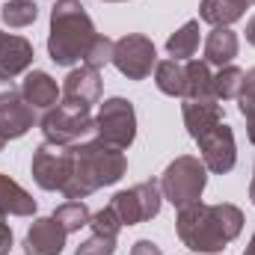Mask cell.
<instances>
[{
	"label": "cell",
	"mask_w": 255,
	"mask_h": 255,
	"mask_svg": "<svg viewBox=\"0 0 255 255\" xmlns=\"http://www.w3.org/2000/svg\"><path fill=\"white\" fill-rule=\"evenodd\" d=\"M175 232L193 253H223L244 232V211L232 202H193L187 208H178Z\"/></svg>",
	"instance_id": "1"
},
{
	"label": "cell",
	"mask_w": 255,
	"mask_h": 255,
	"mask_svg": "<svg viewBox=\"0 0 255 255\" xmlns=\"http://www.w3.org/2000/svg\"><path fill=\"white\" fill-rule=\"evenodd\" d=\"M74 148V172L68 178V184L63 187L65 199H86L101 187H110L116 181H122L128 172V157L122 148L107 145L104 139L92 136L83 139Z\"/></svg>",
	"instance_id": "2"
},
{
	"label": "cell",
	"mask_w": 255,
	"mask_h": 255,
	"mask_svg": "<svg viewBox=\"0 0 255 255\" xmlns=\"http://www.w3.org/2000/svg\"><path fill=\"white\" fill-rule=\"evenodd\" d=\"M98 39L95 24L80 0H57L51 9V33H48V57L57 65L83 63L92 42Z\"/></svg>",
	"instance_id": "3"
},
{
	"label": "cell",
	"mask_w": 255,
	"mask_h": 255,
	"mask_svg": "<svg viewBox=\"0 0 255 255\" xmlns=\"http://www.w3.org/2000/svg\"><path fill=\"white\" fill-rule=\"evenodd\" d=\"M205 184H208V166L202 163V157H193V154L175 157L160 175V193L175 208H187L199 202Z\"/></svg>",
	"instance_id": "4"
},
{
	"label": "cell",
	"mask_w": 255,
	"mask_h": 255,
	"mask_svg": "<svg viewBox=\"0 0 255 255\" xmlns=\"http://www.w3.org/2000/svg\"><path fill=\"white\" fill-rule=\"evenodd\" d=\"M33 181L42 190H60L68 184L71 172H74V148L71 145H57V142H42L33 151V163H30Z\"/></svg>",
	"instance_id": "5"
},
{
	"label": "cell",
	"mask_w": 255,
	"mask_h": 255,
	"mask_svg": "<svg viewBox=\"0 0 255 255\" xmlns=\"http://www.w3.org/2000/svg\"><path fill=\"white\" fill-rule=\"evenodd\" d=\"M95 136L125 151L136 139V110L128 98H107L95 116Z\"/></svg>",
	"instance_id": "6"
},
{
	"label": "cell",
	"mask_w": 255,
	"mask_h": 255,
	"mask_svg": "<svg viewBox=\"0 0 255 255\" xmlns=\"http://www.w3.org/2000/svg\"><path fill=\"white\" fill-rule=\"evenodd\" d=\"M39 128H42L45 139L57 142V145H77V142L95 136V119L89 113L68 110L63 104L45 110V116L39 119Z\"/></svg>",
	"instance_id": "7"
},
{
	"label": "cell",
	"mask_w": 255,
	"mask_h": 255,
	"mask_svg": "<svg viewBox=\"0 0 255 255\" xmlns=\"http://www.w3.org/2000/svg\"><path fill=\"white\" fill-rule=\"evenodd\" d=\"M113 65L119 68V74H125L128 80H145L151 74V68L157 65L154 42L148 36H142V33H128L122 39H116Z\"/></svg>",
	"instance_id": "8"
},
{
	"label": "cell",
	"mask_w": 255,
	"mask_h": 255,
	"mask_svg": "<svg viewBox=\"0 0 255 255\" xmlns=\"http://www.w3.org/2000/svg\"><path fill=\"white\" fill-rule=\"evenodd\" d=\"M160 202H163L160 181H139L130 190L116 193L110 205L116 208L122 226H139V223H145V220L160 214Z\"/></svg>",
	"instance_id": "9"
},
{
	"label": "cell",
	"mask_w": 255,
	"mask_h": 255,
	"mask_svg": "<svg viewBox=\"0 0 255 255\" xmlns=\"http://www.w3.org/2000/svg\"><path fill=\"white\" fill-rule=\"evenodd\" d=\"M196 142H199L202 163L208 166V172L226 175V172L235 169V163H238V145H235V130L226 122H220L217 128L205 130Z\"/></svg>",
	"instance_id": "10"
},
{
	"label": "cell",
	"mask_w": 255,
	"mask_h": 255,
	"mask_svg": "<svg viewBox=\"0 0 255 255\" xmlns=\"http://www.w3.org/2000/svg\"><path fill=\"white\" fill-rule=\"evenodd\" d=\"M98 98H101V71L89 65L71 68L63 83V107L89 113L92 104H98Z\"/></svg>",
	"instance_id": "11"
},
{
	"label": "cell",
	"mask_w": 255,
	"mask_h": 255,
	"mask_svg": "<svg viewBox=\"0 0 255 255\" xmlns=\"http://www.w3.org/2000/svg\"><path fill=\"white\" fill-rule=\"evenodd\" d=\"M65 232L54 217H39L24 235V253L27 255H60L65 250Z\"/></svg>",
	"instance_id": "12"
},
{
	"label": "cell",
	"mask_w": 255,
	"mask_h": 255,
	"mask_svg": "<svg viewBox=\"0 0 255 255\" xmlns=\"http://www.w3.org/2000/svg\"><path fill=\"white\" fill-rule=\"evenodd\" d=\"M33 65V45L24 36L0 33V80H12Z\"/></svg>",
	"instance_id": "13"
},
{
	"label": "cell",
	"mask_w": 255,
	"mask_h": 255,
	"mask_svg": "<svg viewBox=\"0 0 255 255\" xmlns=\"http://www.w3.org/2000/svg\"><path fill=\"white\" fill-rule=\"evenodd\" d=\"M181 116H184V125L187 133L193 139H199L205 130L217 128L223 122V107L217 98H181Z\"/></svg>",
	"instance_id": "14"
},
{
	"label": "cell",
	"mask_w": 255,
	"mask_h": 255,
	"mask_svg": "<svg viewBox=\"0 0 255 255\" xmlns=\"http://www.w3.org/2000/svg\"><path fill=\"white\" fill-rule=\"evenodd\" d=\"M21 95L33 110H51L63 98V89L57 86V80L48 71H30L21 83Z\"/></svg>",
	"instance_id": "15"
},
{
	"label": "cell",
	"mask_w": 255,
	"mask_h": 255,
	"mask_svg": "<svg viewBox=\"0 0 255 255\" xmlns=\"http://www.w3.org/2000/svg\"><path fill=\"white\" fill-rule=\"evenodd\" d=\"M33 125H36V110L24 101V95L0 104V133L6 136V142L24 136Z\"/></svg>",
	"instance_id": "16"
},
{
	"label": "cell",
	"mask_w": 255,
	"mask_h": 255,
	"mask_svg": "<svg viewBox=\"0 0 255 255\" xmlns=\"http://www.w3.org/2000/svg\"><path fill=\"white\" fill-rule=\"evenodd\" d=\"M241 51V39L232 27H214L205 39V63L208 65H232Z\"/></svg>",
	"instance_id": "17"
},
{
	"label": "cell",
	"mask_w": 255,
	"mask_h": 255,
	"mask_svg": "<svg viewBox=\"0 0 255 255\" xmlns=\"http://www.w3.org/2000/svg\"><path fill=\"white\" fill-rule=\"evenodd\" d=\"M0 214L3 217H33L36 214V199L3 172H0Z\"/></svg>",
	"instance_id": "18"
},
{
	"label": "cell",
	"mask_w": 255,
	"mask_h": 255,
	"mask_svg": "<svg viewBox=\"0 0 255 255\" xmlns=\"http://www.w3.org/2000/svg\"><path fill=\"white\" fill-rule=\"evenodd\" d=\"M250 9V0H202L199 18L211 27H229L241 21Z\"/></svg>",
	"instance_id": "19"
},
{
	"label": "cell",
	"mask_w": 255,
	"mask_h": 255,
	"mask_svg": "<svg viewBox=\"0 0 255 255\" xmlns=\"http://www.w3.org/2000/svg\"><path fill=\"white\" fill-rule=\"evenodd\" d=\"M184 98H214V74L202 60H184Z\"/></svg>",
	"instance_id": "20"
},
{
	"label": "cell",
	"mask_w": 255,
	"mask_h": 255,
	"mask_svg": "<svg viewBox=\"0 0 255 255\" xmlns=\"http://www.w3.org/2000/svg\"><path fill=\"white\" fill-rule=\"evenodd\" d=\"M154 83L163 95H172V98H184V63L181 60H163V63L154 65Z\"/></svg>",
	"instance_id": "21"
},
{
	"label": "cell",
	"mask_w": 255,
	"mask_h": 255,
	"mask_svg": "<svg viewBox=\"0 0 255 255\" xmlns=\"http://www.w3.org/2000/svg\"><path fill=\"white\" fill-rule=\"evenodd\" d=\"M199 48V21H187L181 30H175L169 39H166V51L172 60H190Z\"/></svg>",
	"instance_id": "22"
},
{
	"label": "cell",
	"mask_w": 255,
	"mask_h": 255,
	"mask_svg": "<svg viewBox=\"0 0 255 255\" xmlns=\"http://www.w3.org/2000/svg\"><path fill=\"white\" fill-rule=\"evenodd\" d=\"M241 86H244V68H238V65H223L214 74V98L217 101L238 98L241 95Z\"/></svg>",
	"instance_id": "23"
},
{
	"label": "cell",
	"mask_w": 255,
	"mask_h": 255,
	"mask_svg": "<svg viewBox=\"0 0 255 255\" xmlns=\"http://www.w3.org/2000/svg\"><path fill=\"white\" fill-rule=\"evenodd\" d=\"M89 208L80 202V199H68V202H63L57 211H54V220L63 226L65 232L71 235V232H80L83 226H89Z\"/></svg>",
	"instance_id": "24"
},
{
	"label": "cell",
	"mask_w": 255,
	"mask_h": 255,
	"mask_svg": "<svg viewBox=\"0 0 255 255\" xmlns=\"http://www.w3.org/2000/svg\"><path fill=\"white\" fill-rule=\"evenodd\" d=\"M238 107L247 119V136H250V142H255V68L244 71V86H241V95H238Z\"/></svg>",
	"instance_id": "25"
},
{
	"label": "cell",
	"mask_w": 255,
	"mask_h": 255,
	"mask_svg": "<svg viewBox=\"0 0 255 255\" xmlns=\"http://www.w3.org/2000/svg\"><path fill=\"white\" fill-rule=\"evenodd\" d=\"M0 15L6 21V27H30L39 18V6L33 0H9Z\"/></svg>",
	"instance_id": "26"
},
{
	"label": "cell",
	"mask_w": 255,
	"mask_h": 255,
	"mask_svg": "<svg viewBox=\"0 0 255 255\" xmlns=\"http://www.w3.org/2000/svg\"><path fill=\"white\" fill-rule=\"evenodd\" d=\"M89 229H92V235H101V238H119L122 220H119L116 208L107 205V208H101V211H95V214L89 217Z\"/></svg>",
	"instance_id": "27"
},
{
	"label": "cell",
	"mask_w": 255,
	"mask_h": 255,
	"mask_svg": "<svg viewBox=\"0 0 255 255\" xmlns=\"http://www.w3.org/2000/svg\"><path fill=\"white\" fill-rule=\"evenodd\" d=\"M113 39H107V36H101L98 33V39L92 42V48H89V54H86V60H83V65H89V68H104V65L113 63Z\"/></svg>",
	"instance_id": "28"
},
{
	"label": "cell",
	"mask_w": 255,
	"mask_h": 255,
	"mask_svg": "<svg viewBox=\"0 0 255 255\" xmlns=\"http://www.w3.org/2000/svg\"><path fill=\"white\" fill-rule=\"evenodd\" d=\"M116 253V238H101V235H92V238H86L74 255H113Z\"/></svg>",
	"instance_id": "29"
},
{
	"label": "cell",
	"mask_w": 255,
	"mask_h": 255,
	"mask_svg": "<svg viewBox=\"0 0 255 255\" xmlns=\"http://www.w3.org/2000/svg\"><path fill=\"white\" fill-rule=\"evenodd\" d=\"M9 250H12V229H9L6 217L0 214V255H9Z\"/></svg>",
	"instance_id": "30"
},
{
	"label": "cell",
	"mask_w": 255,
	"mask_h": 255,
	"mask_svg": "<svg viewBox=\"0 0 255 255\" xmlns=\"http://www.w3.org/2000/svg\"><path fill=\"white\" fill-rule=\"evenodd\" d=\"M130 255H163V250L157 244H151V241H136L130 247Z\"/></svg>",
	"instance_id": "31"
},
{
	"label": "cell",
	"mask_w": 255,
	"mask_h": 255,
	"mask_svg": "<svg viewBox=\"0 0 255 255\" xmlns=\"http://www.w3.org/2000/svg\"><path fill=\"white\" fill-rule=\"evenodd\" d=\"M247 42H250V45H255V15L247 21Z\"/></svg>",
	"instance_id": "32"
},
{
	"label": "cell",
	"mask_w": 255,
	"mask_h": 255,
	"mask_svg": "<svg viewBox=\"0 0 255 255\" xmlns=\"http://www.w3.org/2000/svg\"><path fill=\"white\" fill-rule=\"evenodd\" d=\"M244 255H255V232H253V238H250V247H247V253Z\"/></svg>",
	"instance_id": "33"
},
{
	"label": "cell",
	"mask_w": 255,
	"mask_h": 255,
	"mask_svg": "<svg viewBox=\"0 0 255 255\" xmlns=\"http://www.w3.org/2000/svg\"><path fill=\"white\" fill-rule=\"evenodd\" d=\"M3 145H6V136H3V133H0V151H3Z\"/></svg>",
	"instance_id": "34"
},
{
	"label": "cell",
	"mask_w": 255,
	"mask_h": 255,
	"mask_svg": "<svg viewBox=\"0 0 255 255\" xmlns=\"http://www.w3.org/2000/svg\"><path fill=\"white\" fill-rule=\"evenodd\" d=\"M193 255H220V253H193Z\"/></svg>",
	"instance_id": "35"
},
{
	"label": "cell",
	"mask_w": 255,
	"mask_h": 255,
	"mask_svg": "<svg viewBox=\"0 0 255 255\" xmlns=\"http://www.w3.org/2000/svg\"><path fill=\"white\" fill-rule=\"evenodd\" d=\"M107 3H122V0H107Z\"/></svg>",
	"instance_id": "36"
},
{
	"label": "cell",
	"mask_w": 255,
	"mask_h": 255,
	"mask_svg": "<svg viewBox=\"0 0 255 255\" xmlns=\"http://www.w3.org/2000/svg\"><path fill=\"white\" fill-rule=\"evenodd\" d=\"M250 3H255V0H250Z\"/></svg>",
	"instance_id": "37"
},
{
	"label": "cell",
	"mask_w": 255,
	"mask_h": 255,
	"mask_svg": "<svg viewBox=\"0 0 255 255\" xmlns=\"http://www.w3.org/2000/svg\"><path fill=\"white\" fill-rule=\"evenodd\" d=\"M253 178H255V172H253Z\"/></svg>",
	"instance_id": "38"
}]
</instances>
